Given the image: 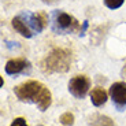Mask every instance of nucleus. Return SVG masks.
Returning a JSON list of instances; mask_svg holds the SVG:
<instances>
[{
	"instance_id": "f257e3e1",
	"label": "nucleus",
	"mask_w": 126,
	"mask_h": 126,
	"mask_svg": "<svg viewBox=\"0 0 126 126\" xmlns=\"http://www.w3.org/2000/svg\"><path fill=\"white\" fill-rule=\"evenodd\" d=\"M14 93L21 101L36 104L40 111L48 110L52 103L51 92L44 84L36 79H29L14 88Z\"/></svg>"
},
{
	"instance_id": "f03ea898",
	"label": "nucleus",
	"mask_w": 126,
	"mask_h": 126,
	"mask_svg": "<svg viewBox=\"0 0 126 126\" xmlns=\"http://www.w3.org/2000/svg\"><path fill=\"white\" fill-rule=\"evenodd\" d=\"M73 63V52L69 48H54L41 60L40 69L44 74L67 73Z\"/></svg>"
},
{
	"instance_id": "7ed1b4c3",
	"label": "nucleus",
	"mask_w": 126,
	"mask_h": 126,
	"mask_svg": "<svg viewBox=\"0 0 126 126\" xmlns=\"http://www.w3.org/2000/svg\"><path fill=\"white\" fill-rule=\"evenodd\" d=\"M52 29L58 34H70V33H78L81 30V23L70 14L64 11H55Z\"/></svg>"
},
{
	"instance_id": "20e7f679",
	"label": "nucleus",
	"mask_w": 126,
	"mask_h": 126,
	"mask_svg": "<svg viewBox=\"0 0 126 126\" xmlns=\"http://www.w3.org/2000/svg\"><path fill=\"white\" fill-rule=\"evenodd\" d=\"M91 88V79L85 74L74 76L69 81V92L77 99H84Z\"/></svg>"
},
{
	"instance_id": "39448f33",
	"label": "nucleus",
	"mask_w": 126,
	"mask_h": 126,
	"mask_svg": "<svg viewBox=\"0 0 126 126\" xmlns=\"http://www.w3.org/2000/svg\"><path fill=\"white\" fill-rule=\"evenodd\" d=\"M110 96L118 111H123L126 107V82H115L110 88Z\"/></svg>"
},
{
	"instance_id": "423d86ee",
	"label": "nucleus",
	"mask_w": 126,
	"mask_h": 126,
	"mask_svg": "<svg viewBox=\"0 0 126 126\" xmlns=\"http://www.w3.org/2000/svg\"><path fill=\"white\" fill-rule=\"evenodd\" d=\"M25 14V18L28 21L29 26L32 28V30L34 32V33H41V32L44 30L48 25V15L47 13L44 11H37V13L32 14V13H23Z\"/></svg>"
},
{
	"instance_id": "0eeeda50",
	"label": "nucleus",
	"mask_w": 126,
	"mask_h": 126,
	"mask_svg": "<svg viewBox=\"0 0 126 126\" xmlns=\"http://www.w3.org/2000/svg\"><path fill=\"white\" fill-rule=\"evenodd\" d=\"M30 70V63L25 58H14L6 63V73L8 76H18Z\"/></svg>"
},
{
	"instance_id": "6e6552de",
	"label": "nucleus",
	"mask_w": 126,
	"mask_h": 126,
	"mask_svg": "<svg viewBox=\"0 0 126 126\" xmlns=\"http://www.w3.org/2000/svg\"><path fill=\"white\" fill-rule=\"evenodd\" d=\"M11 25H13V28L15 29L16 33H19V34L22 36V37L25 38H32L33 37V34H34V32L32 30V28L29 26L28 21H26L25 18V14H21V15H16L13 18V21H11Z\"/></svg>"
},
{
	"instance_id": "1a4fd4ad",
	"label": "nucleus",
	"mask_w": 126,
	"mask_h": 126,
	"mask_svg": "<svg viewBox=\"0 0 126 126\" xmlns=\"http://www.w3.org/2000/svg\"><path fill=\"white\" fill-rule=\"evenodd\" d=\"M91 100H92L93 106L100 107V106H103L107 101V92L104 91L103 88H100V86H96L91 92Z\"/></svg>"
},
{
	"instance_id": "9d476101",
	"label": "nucleus",
	"mask_w": 126,
	"mask_h": 126,
	"mask_svg": "<svg viewBox=\"0 0 126 126\" xmlns=\"http://www.w3.org/2000/svg\"><path fill=\"white\" fill-rule=\"evenodd\" d=\"M89 126H115L114 121L107 115H101V114H94L91 118Z\"/></svg>"
},
{
	"instance_id": "9b49d317",
	"label": "nucleus",
	"mask_w": 126,
	"mask_h": 126,
	"mask_svg": "<svg viewBox=\"0 0 126 126\" xmlns=\"http://www.w3.org/2000/svg\"><path fill=\"white\" fill-rule=\"evenodd\" d=\"M59 121L63 126H71L73 123H74V115H73L71 112H64V114L60 115Z\"/></svg>"
},
{
	"instance_id": "f8f14e48",
	"label": "nucleus",
	"mask_w": 126,
	"mask_h": 126,
	"mask_svg": "<svg viewBox=\"0 0 126 126\" xmlns=\"http://www.w3.org/2000/svg\"><path fill=\"white\" fill-rule=\"evenodd\" d=\"M103 1H104V4H106V7H107V8L117 10V8H119V7L122 6L125 0H103Z\"/></svg>"
},
{
	"instance_id": "ddd939ff",
	"label": "nucleus",
	"mask_w": 126,
	"mask_h": 126,
	"mask_svg": "<svg viewBox=\"0 0 126 126\" xmlns=\"http://www.w3.org/2000/svg\"><path fill=\"white\" fill-rule=\"evenodd\" d=\"M10 126H28V123H26L25 118H15Z\"/></svg>"
},
{
	"instance_id": "4468645a",
	"label": "nucleus",
	"mask_w": 126,
	"mask_h": 126,
	"mask_svg": "<svg viewBox=\"0 0 126 126\" xmlns=\"http://www.w3.org/2000/svg\"><path fill=\"white\" fill-rule=\"evenodd\" d=\"M44 4H55L58 3V1H60V0H41Z\"/></svg>"
},
{
	"instance_id": "2eb2a0df",
	"label": "nucleus",
	"mask_w": 126,
	"mask_h": 126,
	"mask_svg": "<svg viewBox=\"0 0 126 126\" xmlns=\"http://www.w3.org/2000/svg\"><path fill=\"white\" fill-rule=\"evenodd\" d=\"M122 77L126 79V63H125V66H123V69H122Z\"/></svg>"
},
{
	"instance_id": "dca6fc26",
	"label": "nucleus",
	"mask_w": 126,
	"mask_h": 126,
	"mask_svg": "<svg viewBox=\"0 0 126 126\" xmlns=\"http://www.w3.org/2000/svg\"><path fill=\"white\" fill-rule=\"evenodd\" d=\"M40 126H43V125H40Z\"/></svg>"
}]
</instances>
